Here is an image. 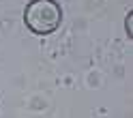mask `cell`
<instances>
[{"instance_id":"6da1fadb","label":"cell","mask_w":133,"mask_h":118,"mask_svg":"<svg viewBox=\"0 0 133 118\" xmlns=\"http://www.w3.org/2000/svg\"><path fill=\"white\" fill-rule=\"evenodd\" d=\"M24 24L39 37L52 35L62 24V9L56 0H32L24 9Z\"/></svg>"},{"instance_id":"7a4b0ae2","label":"cell","mask_w":133,"mask_h":118,"mask_svg":"<svg viewBox=\"0 0 133 118\" xmlns=\"http://www.w3.org/2000/svg\"><path fill=\"white\" fill-rule=\"evenodd\" d=\"M131 19H133V11H129V15H127V24H124V26H127V32H129V39L133 37V28H131Z\"/></svg>"}]
</instances>
